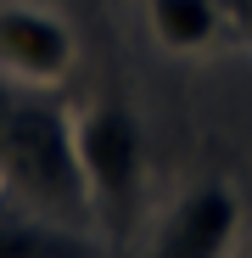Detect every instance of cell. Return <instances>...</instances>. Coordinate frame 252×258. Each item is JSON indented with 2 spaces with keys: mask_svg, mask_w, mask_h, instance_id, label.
I'll return each instance as SVG.
<instances>
[{
  "mask_svg": "<svg viewBox=\"0 0 252 258\" xmlns=\"http://www.w3.org/2000/svg\"><path fill=\"white\" fill-rule=\"evenodd\" d=\"M0 174L17 197H28L39 213L62 225L96 219L78 146H73V112L45 101L34 84L0 90Z\"/></svg>",
  "mask_w": 252,
  "mask_h": 258,
  "instance_id": "6da1fadb",
  "label": "cell"
},
{
  "mask_svg": "<svg viewBox=\"0 0 252 258\" xmlns=\"http://www.w3.org/2000/svg\"><path fill=\"white\" fill-rule=\"evenodd\" d=\"M73 146H78V168H84V185H90L96 219L123 230L140 197V174H146V135H140L135 107L107 96L96 107L73 112Z\"/></svg>",
  "mask_w": 252,
  "mask_h": 258,
  "instance_id": "7a4b0ae2",
  "label": "cell"
},
{
  "mask_svg": "<svg viewBox=\"0 0 252 258\" xmlns=\"http://www.w3.org/2000/svg\"><path fill=\"white\" fill-rule=\"evenodd\" d=\"M73 68V28L62 12L34 6V0H6L0 6V73L12 84L51 90Z\"/></svg>",
  "mask_w": 252,
  "mask_h": 258,
  "instance_id": "3957f363",
  "label": "cell"
},
{
  "mask_svg": "<svg viewBox=\"0 0 252 258\" xmlns=\"http://www.w3.org/2000/svg\"><path fill=\"white\" fill-rule=\"evenodd\" d=\"M235 230H241V197H235V185L202 180V185H191L174 208H168L151 258H224L235 247Z\"/></svg>",
  "mask_w": 252,
  "mask_h": 258,
  "instance_id": "277c9868",
  "label": "cell"
},
{
  "mask_svg": "<svg viewBox=\"0 0 252 258\" xmlns=\"http://www.w3.org/2000/svg\"><path fill=\"white\" fill-rule=\"evenodd\" d=\"M146 23L162 51L185 56V51H207L230 17H224V0H146Z\"/></svg>",
  "mask_w": 252,
  "mask_h": 258,
  "instance_id": "5b68a950",
  "label": "cell"
},
{
  "mask_svg": "<svg viewBox=\"0 0 252 258\" xmlns=\"http://www.w3.org/2000/svg\"><path fill=\"white\" fill-rule=\"evenodd\" d=\"M0 258H101L90 236L62 219H23V213H0Z\"/></svg>",
  "mask_w": 252,
  "mask_h": 258,
  "instance_id": "8992f818",
  "label": "cell"
},
{
  "mask_svg": "<svg viewBox=\"0 0 252 258\" xmlns=\"http://www.w3.org/2000/svg\"><path fill=\"white\" fill-rule=\"evenodd\" d=\"M224 17H230L246 39H252V0H224Z\"/></svg>",
  "mask_w": 252,
  "mask_h": 258,
  "instance_id": "52a82bcc",
  "label": "cell"
},
{
  "mask_svg": "<svg viewBox=\"0 0 252 258\" xmlns=\"http://www.w3.org/2000/svg\"><path fill=\"white\" fill-rule=\"evenodd\" d=\"M0 191H6V174H0Z\"/></svg>",
  "mask_w": 252,
  "mask_h": 258,
  "instance_id": "ba28073f",
  "label": "cell"
}]
</instances>
